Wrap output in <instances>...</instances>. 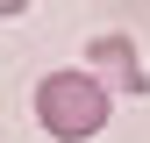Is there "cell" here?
Instances as JSON below:
<instances>
[{
    "mask_svg": "<svg viewBox=\"0 0 150 143\" xmlns=\"http://www.w3.org/2000/svg\"><path fill=\"white\" fill-rule=\"evenodd\" d=\"M107 115H115V93H107L93 72H50V79L36 86V122H43V136H57V143L100 136Z\"/></svg>",
    "mask_w": 150,
    "mask_h": 143,
    "instance_id": "6da1fadb",
    "label": "cell"
},
{
    "mask_svg": "<svg viewBox=\"0 0 150 143\" xmlns=\"http://www.w3.org/2000/svg\"><path fill=\"white\" fill-rule=\"evenodd\" d=\"M86 64H93V79H100V86H122V93H150V72H143L136 43H129L122 29L93 36V43H86Z\"/></svg>",
    "mask_w": 150,
    "mask_h": 143,
    "instance_id": "7a4b0ae2",
    "label": "cell"
},
{
    "mask_svg": "<svg viewBox=\"0 0 150 143\" xmlns=\"http://www.w3.org/2000/svg\"><path fill=\"white\" fill-rule=\"evenodd\" d=\"M22 7H29V0H0V14H22Z\"/></svg>",
    "mask_w": 150,
    "mask_h": 143,
    "instance_id": "3957f363",
    "label": "cell"
}]
</instances>
